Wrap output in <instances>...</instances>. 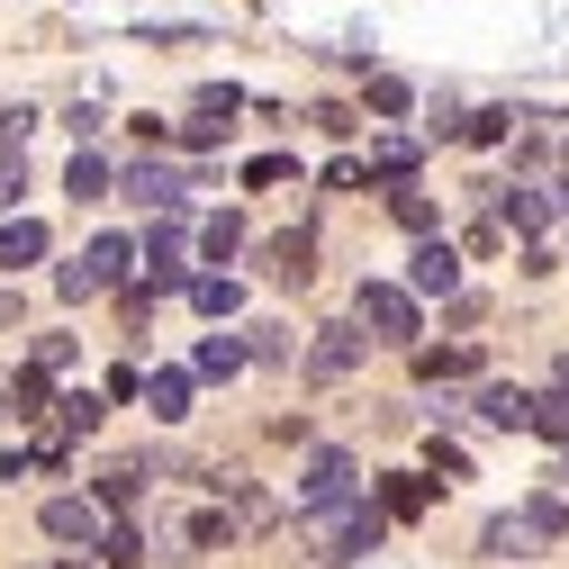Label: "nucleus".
Returning a JSON list of instances; mask_svg holds the SVG:
<instances>
[{
    "label": "nucleus",
    "mask_w": 569,
    "mask_h": 569,
    "mask_svg": "<svg viewBox=\"0 0 569 569\" xmlns=\"http://www.w3.org/2000/svg\"><path fill=\"white\" fill-rule=\"evenodd\" d=\"M560 533H569V507H560V497H525L516 516H488L479 551H488V560H533V551H551Z\"/></svg>",
    "instance_id": "nucleus-2"
},
{
    "label": "nucleus",
    "mask_w": 569,
    "mask_h": 569,
    "mask_svg": "<svg viewBox=\"0 0 569 569\" xmlns=\"http://www.w3.org/2000/svg\"><path fill=\"white\" fill-rule=\"evenodd\" d=\"M146 497V461H118V470H100V516L109 507H136Z\"/></svg>",
    "instance_id": "nucleus-21"
},
{
    "label": "nucleus",
    "mask_w": 569,
    "mask_h": 569,
    "mask_svg": "<svg viewBox=\"0 0 569 569\" xmlns=\"http://www.w3.org/2000/svg\"><path fill=\"white\" fill-rule=\"evenodd\" d=\"M236 109H244V91H236V82H227V91H199V100H190V118H181V146H227Z\"/></svg>",
    "instance_id": "nucleus-8"
},
{
    "label": "nucleus",
    "mask_w": 569,
    "mask_h": 569,
    "mask_svg": "<svg viewBox=\"0 0 569 569\" xmlns=\"http://www.w3.org/2000/svg\"><path fill=\"white\" fill-rule=\"evenodd\" d=\"M560 398H569V352H560Z\"/></svg>",
    "instance_id": "nucleus-38"
},
{
    "label": "nucleus",
    "mask_w": 569,
    "mask_h": 569,
    "mask_svg": "<svg viewBox=\"0 0 569 569\" xmlns=\"http://www.w3.org/2000/svg\"><path fill=\"white\" fill-rule=\"evenodd\" d=\"M362 343H371L362 326H326V335L308 343V371H317V380H343L352 362H362Z\"/></svg>",
    "instance_id": "nucleus-11"
},
{
    "label": "nucleus",
    "mask_w": 569,
    "mask_h": 569,
    "mask_svg": "<svg viewBox=\"0 0 569 569\" xmlns=\"http://www.w3.org/2000/svg\"><path fill=\"white\" fill-rule=\"evenodd\" d=\"M63 190H73V199H109V163H100L91 146H73V172H63Z\"/></svg>",
    "instance_id": "nucleus-23"
},
{
    "label": "nucleus",
    "mask_w": 569,
    "mask_h": 569,
    "mask_svg": "<svg viewBox=\"0 0 569 569\" xmlns=\"http://www.w3.org/2000/svg\"><path fill=\"white\" fill-rule=\"evenodd\" d=\"M127 271H136V244H127V236H91L73 262L54 271V290H63V299H100V290H118Z\"/></svg>",
    "instance_id": "nucleus-3"
},
{
    "label": "nucleus",
    "mask_w": 569,
    "mask_h": 569,
    "mask_svg": "<svg viewBox=\"0 0 569 569\" xmlns=\"http://www.w3.org/2000/svg\"><path fill=\"white\" fill-rule=\"evenodd\" d=\"M560 479H569V470H560Z\"/></svg>",
    "instance_id": "nucleus-40"
},
{
    "label": "nucleus",
    "mask_w": 569,
    "mask_h": 569,
    "mask_svg": "<svg viewBox=\"0 0 569 569\" xmlns=\"http://www.w3.org/2000/svg\"><path fill=\"white\" fill-rule=\"evenodd\" d=\"M37 371H46V380L73 371V335H37Z\"/></svg>",
    "instance_id": "nucleus-32"
},
{
    "label": "nucleus",
    "mask_w": 569,
    "mask_h": 569,
    "mask_svg": "<svg viewBox=\"0 0 569 569\" xmlns=\"http://www.w3.org/2000/svg\"><path fill=\"white\" fill-rule=\"evenodd\" d=\"M352 479H362L352 452H308V470H299V516H326V507H343V497H362Z\"/></svg>",
    "instance_id": "nucleus-5"
},
{
    "label": "nucleus",
    "mask_w": 569,
    "mask_h": 569,
    "mask_svg": "<svg viewBox=\"0 0 569 569\" xmlns=\"http://www.w3.org/2000/svg\"><path fill=\"white\" fill-rule=\"evenodd\" d=\"M479 416L497 425V435H533V389H516V380H488V389H479Z\"/></svg>",
    "instance_id": "nucleus-12"
},
{
    "label": "nucleus",
    "mask_w": 569,
    "mask_h": 569,
    "mask_svg": "<svg viewBox=\"0 0 569 569\" xmlns=\"http://www.w3.org/2000/svg\"><path fill=\"white\" fill-rule=\"evenodd\" d=\"M37 127V109H0V154H19V136Z\"/></svg>",
    "instance_id": "nucleus-33"
},
{
    "label": "nucleus",
    "mask_w": 569,
    "mask_h": 569,
    "mask_svg": "<svg viewBox=\"0 0 569 569\" xmlns=\"http://www.w3.org/2000/svg\"><path fill=\"white\" fill-rule=\"evenodd\" d=\"M352 326H362L371 343H416V299L398 290V280H362V299H352Z\"/></svg>",
    "instance_id": "nucleus-4"
},
{
    "label": "nucleus",
    "mask_w": 569,
    "mask_h": 569,
    "mask_svg": "<svg viewBox=\"0 0 569 569\" xmlns=\"http://www.w3.org/2000/svg\"><path fill=\"white\" fill-rule=\"evenodd\" d=\"M227 542H236V516H218V507L181 525V560H208V551H227Z\"/></svg>",
    "instance_id": "nucleus-16"
},
{
    "label": "nucleus",
    "mask_w": 569,
    "mask_h": 569,
    "mask_svg": "<svg viewBox=\"0 0 569 569\" xmlns=\"http://www.w3.org/2000/svg\"><path fill=\"white\" fill-rule=\"evenodd\" d=\"M146 407H154L163 425H181V416H190V371H154V380H146Z\"/></svg>",
    "instance_id": "nucleus-20"
},
{
    "label": "nucleus",
    "mask_w": 569,
    "mask_h": 569,
    "mask_svg": "<svg viewBox=\"0 0 569 569\" xmlns=\"http://www.w3.org/2000/svg\"><path fill=\"white\" fill-rule=\"evenodd\" d=\"M290 172H299L290 154H253V163H244V181H253V190H280V181H290Z\"/></svg>",
    "instance_id": "nucleus-31"
},
{
    "label": "nucleus",
    "mask_w": 569,
    "mask_h": 569,
    "mask_svg": "<svg viewBox=\"0 0 569 569\" xmlns=\"http://www.w3.org/2000/svg\"><path fill=\"white\" fill-rule=\"evenodd\" d=\"M100 416H109V407H100L91 389H73V398H54V435H46V443H63V435H91Z\"/></svg>",
    "instance_id": "nucleus-19"
},
{
    "label": "nucleus",
    "mask_w": 569,
    "mask_h": 569,
    "mask_svg": "<svg viewBox=\"0 0 569 569\" xmlns=\"http://www.w3.org/2000/svg\"><path fill=\"white\" fill-rule=\"evenodd\" d=\"M533 435L569 452V398H560V389H551V398H533Z\"/></svg>",
    "instance_id": "nucleus-26"
},
{
    "label": "nucleus",
    "mask_w": 569,
    "mask_h": 569,
    "mask_svg": "<svg viewBox=\"0 0 569 569\" xmlns=\"http://www.w3.org/2000/svg\"><path fill=\"white\" fill-rule=\"evenodd\" d=\"M380 533H389V516L371 507V497H343V507L308 516V551H317L326 569H352V560H371V551H380Z\"/></svg>",
    "instance_id": "nucleus-1"
},
{
    "label": "nucleus",
    "mask_w": 569,
    "mask_h": 569,
    "mask_svg": "<svg viewBox=\"0 0 569 569\" xmlns=\"http://www.w3.org/2000/svg\"><path fill=\"white\" fill-rule=\"evenodd\" d=\"M371 172H380V181H407V172H416V146H407V136H389V146H371Z\"/></svg>",
    "instance_id": "nucleus-28"
},
{
    "label": "nucleus",
    "mask_w": 569,
    "mask_h": 569,
    "mask_svg": "<svg viewBox=\"0 0 569 569\" xmlns=\"http://www.w3.org/2000/svg\"><path fill=\"white\" fill-rule=\"evenodd\" d=\"M118 190H127V199H146V208H163V218H181V172H172V163H154V154H146V163H127V172H118Z\"/></svg>",
    "instance_id": "nucleus-9"
},
{
    "label": "nucleus",
    "mask_w": 569,
    "mask_h": 569,
    "mask_svg": "<svg viewBox=\"0 0 569 569\" xmlns=\"http://www.w3.org/2000/svg\"><path fill=\"white\" fill-rule=\"evenodd\" d=\"M136 262H146V290H190V271H181V227H154L146 244H136Z\"/></svg>",
    "instance_id": "nucleus-10"
},
{
    "label": "nucleus",
    "mask_w": 569,
    "mask_h": 569,
    "mask_svg": "<svg viewBox=\"0 0 569 569\" xmlns=\"http://www.w3.org/2000/svg\"><path fill=\"white\" fill-rule=\"evenodd\" d=\"M0 326H19V290H0Z\"/></svg>",
    "instance_id": "nucleus-37"
},
{
    "label": "nucleus",
    "mask_w": 569,
    "mask_h": 569,
    "mask_svg": "<svg viewBox=\"0 0 569 569\" xmlns=\"http://www.w3.org/2000/svg\"><path fill=\"white\" fill-rule=\"evenodd\" d=\"M461 136H470V146H497V136H507V109H479V118H470Z\"/></svg>",
    "instance_id": "nucleus-34"
},
{
    "label": "nucleus",
    "mask_w": 569,
    "mask_h": 569,
    "mask_svg": "<svg viewBox=\"0 0 569 569\" xmlns=\"http://www.w3.org/2000/svg\"><path fill=\"white\" fill-rule=\"evenodd\" d=\"M0 389H10V380H0Z\"/></svg>",
    "instance_id": "nucleus-39"
},
{
    "label": "nucleus",
    "mask_w": 569,
    "mask_h": 569,
    "mask_svg": "<svg viewBox=\"0 0 569 569\" xmlns=\"http://www.w3.org/2000/svg\"><path fill=\"white\" fill-rule=\"evenodd\" d=\"M452 290H461V244L425 236V244H416V262H407V299H452Z\"/></svg>",
    "instance_id": "nucleus-6"
},
{
    "label": "nucleus",
    "mask_w": 569,
    "mask_h": 569,
    "mask_svg": "<svg viewBox=\"0 0 569 569\" xmlns=\"http://www.w3.org/2000/svg\"><path fill=\"white\" fill-rule=\"evenodd\" d=\"M371 109H380V118H398V109H407V82H389V73H380V82H371Z\"/></svg>",
    "instance_id": "nucleus-35"
},
{
    "label": "nucleus",
    "mask_w": 569,
    "mask_h": 569,
    "mask_svg": "<svg viewBox=\"0 0 569 569\" xmlns=\"http://www.w3.org/2000/svg\"><path fill=\"white\" fill-rule=\"evenodd\" d=\"M19 190H28V172H19V154H0V208H19Z\"/></svg>",
    "instance_id": "nucleus-36"
},
{
    "label": "nucleus",
    "mask_w": 569,
    "mask_h": 569,
    "mask_svg": "<svg viewBox=\"0 0 569 569\" xmlns=\"http://www.w3.org/2000/svg\"><path fill=\"white\" fill-rule=\"evenodd\" d=\"M262 262H271V280H308V271H317V244H308V236H271Z\"/></svg>",
    "instance_id": "nucleus-17"
},
{
    "label": "nucleus",
    "mask_w": 569,
    "mask_h": 569,
    "mask_svg": "<svg viewBox=\"0 0 569 569\" xmlns=\"http://www.w3.org/2000/svg\"><path fill=\"white\" fill-rule=\"evenodd\" d=\"M389 218H398L407 236H435V199H425V190H398V199H389Z\"/></svg>",
    "instance_id": "nucleus-27"
},
{
    "label": "nucleus",
    "mask_w": 569,
    "mask_h": 569,
    "mask_svg": "<svg viewBox=\"0 0 569 569\" xmlns=\"http://www.w3.org/2000/svg\"><path fill=\"white\" fill-rule=\"evenodd\" d=\"M244 362H253V343H236V335H208V343L190 352V371H199V380H236Z\"/></svg>",
    "instance_id": "nucleus-13"
},
{
    "label": "nucleus",
    "mask_w": 569,
    "mask_h": 569,
    "mask_svg": "<svg viewBox=\"0 0 569 569\" xmlns=\"http://www.w3.org/2000/svg\"><path fill=\"white\" fill-rule=\"evenodd\" d=\"M425 507H435V479H416V470H398L380 488V516H425Z\"/></svg>",
    "instance_id": "nucleus-18"
},
{
    "label": "nucleus",
    "mask_w": 569,
    "mask_h": 569,
    "mask_svg": "<svg viewBox=\"0 0 569 569\" xmlns=\"http://www.w3.org/2000/svg\"><path fill=\"white\" fill-rule=\"evenodd\" d=\"M0 398H10V416H37V407H46V371L28 362V371H19L10 389H0Z\"/></svg>",
    "instance_id": "nucleus-29"
},
{
    "label": "nucleus",
    "mask_w": 569,
    "mask_h": 569,
    "mask_svg": "<svg viewBox=\"0 0 569 569\" xmlns=\"http://www.w3.org/2000/svg\"><path fill=\"white\" fill-rule=\"evenodd\" d=\"M190 308H199V317H236V308H244V280H236V271H199V280H190Z\"/></svg>",
    "instance_id": "nucleus-14"
},
{
    "label": "nucleus",
    "mask_w": 569,
    "mask_h": 569,
    "mask_svg": "<svg viewBox=\"0 0 569 569\" xmlns=\"http://www.w3.org/2000/svg\"><path fill=\"white\" fill-rule=\"evenodd\" d=\"M507 227L542 236V227H551V190H507Z\"/></svg>",
    "instance_id": "nucleus-25"
},
{
    "label": "nucleus",
    "mask_w": 569,
    "mask_h": 569,
    "mask_svg": "<svg viewBox=\"0 0 569 569\" xmlns=\"http://www.w3.org/2000/svg\"><path fill=\"white\" fill-rule=\"evenodd\" d=\"M37 253H46V227H37V218H10V227H0V262H10V271L37 262Z\"/></svg>",
    "instance_id": "nucleus-22"
},
{
    "label": "nucleus",
    "mask_w": 569,
    "mask_h": 569,
    "mask_svg": "<svg viewBox=\"0 0 569 569\" xmlns=\"http://www.w3.org/2000/svg\"><path fill=\"white\" fill-rule=\"evenodd\" d=\"M479 352L470 343H416V380H470Z\"/></svg>",
    "instance_id": "nucleus-15"
},
{
    "label": "nucleus",
    "mask_w": 569,
    "mask_h": 569,
    "mask_svg": "<svg viewBox=\"0 0 569 569\" xmlns=\"http://www.w3.org/2000/svg\"><path fill=\"white\" fill-rule=\"evenodd\" d=\"M37 525H46L54 542H82V551H91V542H109L100 497H46V516H37Z\"/></svg>",
    "instance_id": "nucleus-7"
},
{
    "label": "nucleus",
    "mask_w": 569,
    "mask_h": 569,
    "mask_svg": "<svg viewBox=\"0 0 569 569\" xmlns=\"http://www.w3.org/2000/svg\"><path fill=\"white\" fill-rule=\"evenodd\" d=\"M100 551H109V569H136V560H146V533H136V525H109Z\"/></svg>",
    "instance_id": "nucleus-30"
},
{
    "label": "nucleus",
    "mask_w": 569,
    "mask_h": 569,
    "mask_svg": "<svg viewBox=\"0 0 569 569\" xmlns=\"http://www.w3.org/2000/svg\"><path fill=\"white\" fill-rule=\"evenodd\" d=\"M236 244H244V218H236V208H218V218L199 227V253H208V262H227Z\"/></svg>",
    "instance_id": "nucleus-24"
}]
</instances>
